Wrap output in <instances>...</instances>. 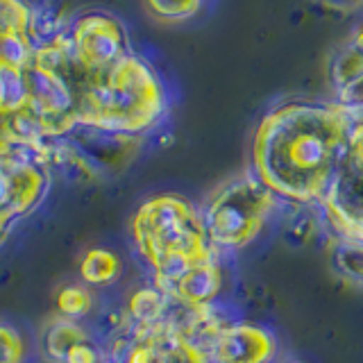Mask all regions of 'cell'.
<instances>
[{
  "label": "cell",
  "mask_w": 363,
  "mask_h": 363,
  "mask_svg": "<svg viewBox=\"0 0 363 363\" xmlns=\"http://www.w3.org/2000/svg\"><path fill=\"white\" fill-rule=\"evenodd\" d=\"M118 272H121L118 257L102 247L89 250L82 264H79V275H82L84 281L94 284V286H105V284L118 277Z\"/></svg>",
  "instance_id": "52a82bcc"
},
{
  "label": "cell",
  "mask_w": 363,
  "mask_h": 363,
  "mask_svg": "<svg viewBox=\"0 0 363 363\" xmlns=\"http://www.w3.org/2000/svg\"><path fill=\"white\" fill-rule=\"evenodd\" d=\"M357 116L338 102L289 100L252 139V175L277 200L325 204L350 150Z\"/></svg>",
  "instance_id": "6da1fadb"
},
{
  "label": "cell",
  "mask_w": 363,
  "mask_h": 363,
  "mask_svg": "<svg viewBox=\"0 0 363 363\" xmlns=\"http://www.w3.org/2000/svg\"><path fill=\"white\" fill-rule=\"evenodd\" d=\"M26 361V338L14 325L0 320V363Z\"/></svg>",
  "instance_id": "9c48e42d"
},
{
  "label": "cell",
  "mask_w": 363,
  "mask_h": 363,
  "mask_svg": "<svg viewBox=\"0 0 363 363\" xmlns=\"http://www.w3.org/2000/svg\"><path fill=\"white\" fill-rule=\"evenodd\" d=\"M91 306V298L84 289L79 286H66L57 295V311L66 315L68 320H75V318L84 315Z\"/></svg>",
  "instance_id": "30bf717a"
},
{
  "label": "cell",
  "mask_w": 363,
  "mask_h": 363,
  "mask_svg": "<svg viewBox=\"0 0 363 363\" xmlns=\"http://www.w3.org/2000/svg\"><path fill=\"white\" fill-rule=\"evenodd\" d=\"M43 347L52 363H109L75 320L52 323L43 334Z\"/></svg>",
  "instance_id": "8992f818"
},
{
  "label": "cell",
  "mask_w": 363,
  "mask_h": 363,
  "mask_svg": "<svg viewBox=\"0 0 363 363\" xmlns=\"http://www.w3.org/2000/svg\"><path fill=\"white\" fill-rule=\"evenodd\" d=\"M277 198L255 175L227 182L213 193L202 211L213 247L238 250L261 234Z\"/></svg>",
  "instance_id": "3957f363"
},
{
  "label": "cell",
  "mask_w": 363,
  "mask_h": 363,
  "mask_svg": "<svg viewBox=\"0 0 363 363\" xmlns=\"http://www.w3.org/2000/svg\"><path fill=\"white\" fill-rule=\"evenodd\" d=\"M132 238L155 289L186 309L207 306L220 291V270L202 213L179 196H155L136 209Z\"/></svg>",
  "instance_id": "7a4b0ae2"
},
{
  "label": "cell",
  "mask_w": 363,
  "mask_h": 363,
  "mask_svg": "<svg viewBox=\"0 0 363 363\" xmlns=\"http://www.w3.org/2000/svg\"><path fill=\"white\" fill-rule=\"evenodd\" d=\"M207 0H145L150 14L159 21H186L204 7Z\"/></svg>",
  "instance_id": "ba28073f"
},
{
  "label": "cell",
  "mask_w": 363,
  "mask_h": 363,
  "mask_svg": "<svg viewBox=\"0 0 363 363\" xmlns=\"http://www.w3.org/2000/svg\"><path fill=\"white\" fill-rule=\"evenodd\" d=\"M334 102L363 116V26L350 34L332 62Z\"/></svg>",
  "instance_id": "5b68a950"
},
{
  "label": "cell",
  "mask_w": 363,
  "mask_h": 363,
  "mask_svg": "<svg viewBox=\"0 0 363 363\" xmlns=\"http://www.w3.org/2000/svg\"><path fill=\"white\" fill-rule=\"evenodd\" d=\"M60 147H16L0 157V245L11 230L39 209L50 189V164Z\"/></svg>",
  "instance_id": "277c9868"
}]
</instances>
